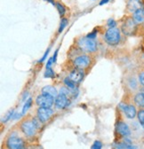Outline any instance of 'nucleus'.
<instances>
[{
  "label": "nucleus",
  "instance_id": "1",
  "mask_svg": "<svg viewBox=\"0 0 144 149\" xmlns=\"http://www.w3.org/2000/svg\"><path fill=\"white\" fill-rule=\"evenodd\" d=\"M105 42L111 46L117 45L120 42L121 39V35H120V30L117 28H109L104 36Z\"/></svg>",
  "mask_w": 144,
  "mask_h": 149
},
{
  "label": "nucleus",
  "instance_id": "2",
  "mask_svg": "<svg viewBox=\"0 0 144 149\" xmlns=\"http://www.w3.org/2000/svg\"><path fill=\"white\" fill-rule=\"evenodd\" d=\"M138 24L134 22L133 17H127L124 19V22L121 25V31L125 36H134L137 32Z\"/></svg>",
  "mask_w": 144,
  "mask_h": 149
},
{
  "label": "nucleus",
  "instance_id": "3",
  "mask_svg": "<svg viewBox=\"0 0 144 149\" xmlns=\"http://www.w3.org/2000/svg\"><path fill=\"white\" fill-rule=\"evenodd\" d=\"M78 46L87 52H94L97 50V44L94 39L88 38V37H84L78 40Z\"/></svg>",
  "mask_w": 144,
  "mask_h": 149
},
{
  "label": "nucleus",
  "instance_id": "4",
  "mask_svg": "<svg viewBox=\"0 0 144 149\" xmlns=\"http://www.w3.org/2000/svg\"><path fill=\"white\" fill-rule=\"evenodd\" d=\"M22 132L26 135L27 137H33L37 133V127H36L33 121H25L21 125Z\"/></svg>",
  "mask_w": 144,
  "mask_h": 149
},
{
  "label": "nucleus",
  "instance_id": "5",
  "mask_svg": "<svg viewBox=\"0 0 144 149\" xmlns=\"http://www.w3.org/2000/svg\"><path fill=\"white\" fill-rule=\"evenodd\" d=\"M36 103L38 107H52L55 104V98H52L51 96L45 95V94H42L38 95L36 99Z\"/></svg>",
  "mask_w": 144,
  "mask_h": 149
},
{
  "label": "nucleus",
  "instance_id": "6",
  "mask_svg": "<svg viewBox=\"0 0 144 149\" xmlns=\"http://www.w3.org/2000/svg\"><path fill=\"white\" fill-rule=\"evenodd\" d=\"M37 115H38V117L40 119V121L43 123H45L48 122L51 119V117L52 116L53 110L51 107H39L38 109V112H37Z\"/></svg>",
  "mask_w": 144,
  "mask_h": 149
},
{
  "label": "nucleus",
  "instance_id": "7",
  "mask_svg": "<svg viewBox=\"0 0 144 149\" xmlns=\"http://www.w3.org/2000/svg\"><path fill=\"white\" fill-rule=\"evenodd\" d=\"M24 146L25 144L22 139L17 136H14V135L11 136L7 139V142H6V146L11 149H22V148H24Z\"/></svg>",
  "mask_w": 144,
  "mask_h": 149
},
{
  "label": "nucleus",
  "instance_id": "8",
  "mask_svg": "<svg viewBox=\"0 0 144 149\" xmlns=\"http://www.w3.org/2000/svg\"><path fill=\"white\" fill-rule=\"evenodd\" d=\"M90 62H91V59L90 57H88L87 55H80L78 56V57L73 61V64L76 68H85L90 65Z\"/></svg>",
  "mask_w": 144,
  "mask_h": 149
},
{
  "label": "nucleus",
  "instance_id": "9",
  "mask_svg": "<svg viewBox=\"0 0 144 149\" xmlns=\"http://www.w3.org/2000/svg\"><path fill=\"white\" fill-rule=\"evenodd\" d=\"M119 107L123 110V112L124 113L125 116H127L128 119H134V118L136 117V116H137V110H136V107L134 105L121 104Z\"/></svg>",
  "mask_w": 144,
  "mask_h": 149
},
{
  "label": "nucleus",
  "instance_id": "10",
  "mask_svg": "<svg viewBox=\"0 0 144 149\" xmlns=\"http://www.w3.org/2000/svg\"><path fill=\"white\" fill-rule=\"evenodd\" d=\"M69 103L70 101L69 100V97L65 94H62V93L58 94L55 100V105L58 109H65L69 105Z\"/></svg>",
  "mask_w": 144,
  "mask_h": 149
},
{
  "label": "nucleus",
  "instance_id": "11",
  "mask_svg": "<svg viewBox=\"0 0 144 149\" xmlns=\"http://www.w3.org/2000/svg\"><path fill=\"white\" fill-rule=\"evenodd\" d=\"M143 6H144L143 0H129L127 5V10L129 13H134V12L142 9Z\"/></svg>",
  "mask_w": 144,
  "mask_h": 149
},
{
  "label": "nucleus",
  "instance_id": "12",
  "mask_svg": "<svg viewBox=\"0 0 144 149\" xmlns=\"http://www.w3.org/2000/svg\"><path fill=\"white\" fill-rule=\"evenodd\" d=\"M84 76H85V73L83 71L82 68H76L75 69L72 70L70 73H69V77L73 81L75 84H79L82 82L83 78H84Z\"/></svg>",
  "mask_w": 144,
  "mask_h": 149
},
{
  "label": "nucleus",
  "instance_id": "13",
  "mask_svg": "<svg viewBox=\"0 0 144 149\" xmlns=\"http://www.w3.org/2000/svg\"><path fill=\"white\" fill-rule=\"evenodd\" d=\"M117 132L122 137H128L131 135V130L124 122H117L116 125Z\"/></svg>",
  "mask_w": 144,
  "mask_h": 149
},
{
  "label": "nucleus",
  "instance_id": "14",
  "mask_svg": "<svg viewBox=\"0 0 144 149\" xmlns=\"http://www.w3.org/2000/svg\"><path fill=\"white\" fill-rule=\"evenodd\" d=\"M42 93H43V94L51 96V97H52V98H56V97L58 96V91L56 90L55 87H53V86H52V85L45 86V87L42 89Z\"/></svg>",
  "mask_w": 144,
  "mask_h": 149
},
{
  "label": "nucleus",
  "instance_id": "15",
  "mask_svg": "<svg viewBox=\"0 0 144 149\" xmlns=\"http://www.w3.org/2000/svg\"><path fill=\"white\" fill-rule=\"evenodd\" d=\"M133 19L134 20V22L139 25V24H141V23H144V10L143 8L142 9H140L136 12H134L133 13Z\"/></svg>",
  "mask_w": 144,
  "mask_h": 149
},
{
  "label": "nucleus",
  "instance_id": "16",
  "mask_svg": "<svg viewBox=\"0 0 144 149\" xmlns=\"http://www.w3.org/2000/svg\"><path fill=\"white\" fill-rule=\"evenodd\" d=\"M134 102L140 107H144V92H139L134 96Z\"/></svg>",
  "mask_w": 144,
  "mask_h": 149
},
{
  "label": "nucleus",
  "instance_id": "17",
  "mask_svg": "<svg viewBox=\"0 0 144 149\" xmlns=\"http://www.w3.org/2000/svg\"><path fill=\"white\" fill-rule=\"evenodd\" d=\"M31 105H32V99L31 98H29L28 100H26V102L24 103V106L22 107V116H24L27 113V111L29 109V107H31Z\"/></svg>",
  "mask_w": 144,
  "mask_h": 149
},
{
  "label": "nucleus",
  "instance_id": "18",
  "mask_svg": "<svg viewBox=\"0 0 144 149\" xmlns=\"http://www.w3.org/2000/svg\"><path fill=\"white\" fill-rule=\"evenodd\" d=\"M116 148H119V149H132V148H135L134 146H133L131 144L129 143H127V142H123V143H119V144H117L115 146Z\"/></svg>",
  "mask_w": 144,
  "mask_h": 149
},
{
  "label": "nucleus",
  "instance_id": "19",
  "mask_svg": "<svg viewBox=\"0 0 144 149\" xmlns=\"http://www.w3.org/2000/svg\"><path fill=\"white\" fill-rule=\"evenodd\" d=\"M64 84H65V85L68 87V88H69V89H74V88H76V86H75V83L72 81L69 77H66L65 79H64Z\"/></svg>",
  "mask_w": 144,
  "mask_h": 149
},
{
  "label": "nucleus",
  "instance_id": "20",
  "mask_svg": "<svg viewBox=\"0 0 144 149\" xmlns=\"http://www.w3.org/2000/svg\"><path fill=\"white\" fill-rule=\"evenodd\" d=\"M56 8L60 13V16L61 17H63L64 14L66 13V8L64 7V6L61 3H56Z\"/></svg>",
  "mask_w": 144,
  "mask_h": 149
},
{
  "label": "nucleus",
  "instance_id": "21",
  "mask_svg": "<svg viewBox=\"0 0 144 149\" xmlns=\"http://www.w3.org/2000/svg\"><path fill=\"white\" fill-rule=\"evenodd\" d=\"M69 21L67 18H62L61 21V24H60V28H59V33H62L63 31V29L66 28V26L68 25Z\"/></svg>",
  "mask_w": 144,
  "mask_h": 149
},
{
  "label": "nucleus",
  "instance_id": "22",
  "mask_svg": "<svg viewBox=\"0 0 144 149\" xmlns=\"http://www.w3.org/2000/svg\"><path fill=\"white\" fill-rule=\"evenodd\" d=\"M13 114H14V110L13 109H12V110H10L8 113L4 116V118H3V120H2V123H7L13 116Z\"/></svg>",
  "mask_w": 144,
  "mask_h": 149
},
{
  "label": "nucleus",
  "instance_id": "23",
  "mask_svg": "<svg viewBox=\"0 0 144 149\" xmlns=\"http://www.w3.org/2000/svg\"><path fill=\"white\" fill-rule=\"evenodd\" d=\"M137 118L141 124H144V109L140 110L137 113Z\"/></svg>",
  "mask_w": 144,
  "mask_h": 149
},
{
  "label": "nucleus",
  "instance_id": "24",
  "mask_svg": "<svg viewBox=\"0 0 144 149\" xmlns=\"http://www.w3.org/2000/svg\"><path fill=\"white\" fill-rule=\"evenodd\" d=\"M55 72L52 71V68H46V71L45 73V78H52V77H55Z\"/></svg>",
  "mask_w": 144,
  "mask_h": 149
},
{
  "label": "nucleus",
  "instance_id": "25",
  "mask_svg": "<svg viewBox=\"0 0 144 149\" xmlns=\"http://www.w3.org/2000/svg\"><path fill=\"white\" fill-rule=\"evenodd\" d=\"M107 25L109 28H115L117 26V22L113 20V19H109L107 22Z\"/></svg>",
  "mask_w": 144,
  "mask_h": 149
},
{
  "label": "nucleus",
  "instance_id": "26",
  "mask_svg": "<svg viewBox=\"0 0 144 149\" xmlns=\"http://www.w3.org/2000/svg\"><path fill=\"white\" fill-rule=\"evenodd\" d=\"M101 147H102V144L101 141H98V140L95 141L92 146V149H101Z\"/></svg>",
  "mask_w": 144,
  "mask_h": 149
},
{
  "label": "nucleus",
  "instance_id": "27",
  "mask_svg": "<svg viewBox=\"0 0 144 149\" xmlns=\"http://www.w3.org/2000/svg\"><path fill=\"white\" fill-rule=\"evenodd\" d=\"M96 36H97V32L96 31H93L91 33H89L86 37H88V38H91V39H95L96 38Z\"/></svg>",
  "mask_w": 144,
  "mask_h": 149
},
{
  "label": "nucleus",
  "instance_id": "28",
  "mask_svg": "<svg viewBox=\"0 0 144 149\" xmlns=\"http://www.w3.org/2000/svg\"><path fill=\"white\" fill-rule=\"evenodd\" d=\"M139 82L142 86H144V72H141L139 74Z\"/></svg>",
  "mask_w": 144,
  "mask_h": 149
},
{
  "label": "nucleus",
  "instance_id": "29",
  "mask_svg": "<svg viewBox=\"0 0 144 149\" xmlns=\"http://www.w3.org/2000/svg\"><path fill=\"white\" fill-rule=\"evenodd\" d=\"M49 52H50V48H49L45 52V54H44V56L42 57V59H40V60L38 61V62H39V63H42L43 61H45V59L47 58V55L49 54Z\"/></svg>",
  "mask_w": 144,
  "mask_h": 149
},
{
  "label": "nucleus",
  "instance_id": "30",
  "mask_svg": "<svg viewBox=\"0 0 144 149\" xmlns=\"http://www.w3.org/2000/svg\"><path fill=\"white\" fill-rule=\"evenodd\" d=\"M52 63H55L53 62V59L52 58H50L48 61H47V63H46V68H51V66Z\"/></svg>",
  "mask_w": 144,
  "mask_h": 149
},
{
  "label": "nucleus",
  "instance_id": "31",
  "mask_svg": "<svg viewBox=\"0 0 144 149\" xmlns=\"http://www.w3.org/2000/svg\"><path fill=\"white\" fill-rule=\"evenodd\" d=\"M57 53H58V50H56L55 51V55H53V57H52V59H53V62H56V59H57Z\"/></svg>",
  "mask_w": 144,
  "mask_h": 149
},
{
  "label": "nucleus",
  "instance_id": "32",
  "mask_svg": "<svg viewBox=\"0 0 144 149\" xmlns=\"http://www.w3.org/2000/svg\"><path fill=\"white\" fill-rule=\"evenodd\" d=\"M109 1H110V0H101V1L100 2V6H103L105 4H107Z\"/></svg>",
  "mask_w": 144,
  "mask_h": 149
},
{
  "label": "nucleus",
  "instance_id": "33",
  "mask_svg": "<svg viewBox=\"0 0 144 149\" xmlns=\"http://www.w3.org/2000/svg\"><path fill=\"white\" fill-rule=\"evenodd\" d=\"M45 1H47V2L51 3L52 6H56V3L55 2V0H45Z\"/></svg>",
  "mask_w": 144,
  "mask_h": 149
},
{
  "label": "nucleus",
  "instance_id": "34",
  "mask_svg": "<svg viewBox=\"0 0 144 149\" xmlns=\"http://www.w3.org/2000/svg\"><path fill=\"white\" fill-rule=\"evenodd\" d=\"M141 92H144V86H143V88H142V90H141Z\"/></svg>",
  "mask_w": 144,
  "mask_h": 149
},
{
  "label": "nucleus",
  "instance_id": "35",
  "mask_svg": "<svg viewBox=\"0 0 144 149\" xmlns=\"http://www.w3.org/2000/svg\"><path fill=\"white\" fill-rule=\"evenodd\" d=\"M141 126H142V128L144 129V124H141Z\"/></svg>",
  "mask_w": 144,
  "mask_h": 149
},
{
  "label": "nucleus",
  "instance_id": "36",
  "mask_svg": "<svg viewBox=\"0 0 144 149\" xmlns=\"http://www.w3.org/2000/svg\"><path fill=\"white\" fill-rule=\"evenodd\" d=\"M143 29H144V23H143Z\"/></svg>",
  "mask_w": 144,
  "mask_h": 149
},
{
  "label": "nucleus",
  "instance_id": "37",
  "mask_svg": "<svg viewBox=\"0 0 144 149\" xmlns=\"http://www.w3.org/2000/svg\"><path fill=\"white\" fill-rule=\"evenodd\" d=\"M143 10H144V6H143Z\"/></svg>",
  "mask_w": 144,
  "mask_h": 149
}]
</instances>
